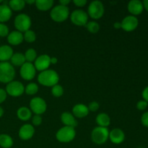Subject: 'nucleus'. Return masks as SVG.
Wrapping results in <instances>:
<instances>
[{
	"mask_svg": "<svg viewBox=\"0 0 148 148\" xmlns=\"http://www.w3.org/2000/svg\"><path fill=\"white\" fill-rule=\"evenodd\" d=\"M54 4L53 0H37L35 2L36 8L41 12L49 11L51 10Z\"/></svg>",
	"mask_w": 148,
	"mask_h": 148,
	"instance_id": "4be33fe9",
	"label": "nucleus"
},
{
	"mask_svg": "<svg viewBox=\"0 0 148 148\" xmlns=\"http://www.w3.org/2000/svg\"><path fill=\"white\" fill-rule=\"evenodd\" d=\"M23 39L27 43H31L36 41V34L33 30H28L27 31L23 33Z\"/></svg>",
	"mask_w": 148,
	"mask_h": 148,
	"instance_id": "7c9ffc66",
	"label": "nucleus"
},
{
	"mask_svg": "<svg viewBox=\"0 0 148 148\" xmlns=\"http://www.w3.org/2000/svg\"><path fill=\"white\" fill-rule=\"evenodd\" d=\"M3 2H4V1H3L2 0H0V4H2Z\"/></svg>",
	"mask_w": 148,
	"mask_h": 148,
	"instance_id": "de8ad7c7",
	"label": "nucleus"
},
{
	"mask_svg": "<svg viewBox=\"0 0 148 148\" xmlns=\"http://www.w3.org/2000/svg\"><path fill=\"white\" fill-rule=\"evenodd\" d=\"M143 7H144V9H145L146 11L148 12V0H144L143 1Z\"/></svg>",
	"mask_w": 148,
	"mask_h": 148,
	"instance_id": "c03bdc74",
	"label": "nucleus"
},
{
	"mask_svg": "<svg viewBox=\"0 0 148 148\" xmlns=\"http://www.w3.org/2000/svg\"><path fill=\"white\" fill-rule=\"evenodd\" d=\"M57 62H58L57 58L54 57V56L51 57V64H57Z\"/></svg>",
	"mask_w": 148,
	"mask_h": 148,
	"instance_id": "79ce46f5",
	"label": "nucleus"
},
{
	"mask_svg": "<svg viewBox=\"0 0 148 148\" xmlns=\"http://www.w3.org/2000/svg\"><path fill=\"white\" fill-rule=\"evenodd\" d=\"M32 111L29 108L26 106H22L17 109V116L20 120L23 121H27L32 118Z\"/></svg>",
	"mask_w": 148,
	"mask_h": 148,
	"instance_id": "5701e85b",
	"label": "nucleus"
},
{
	"mask_svg": "<svg viewBox=\"0 0 148 148\" xmlns=\"http://www.w3.org/2000/svg\"><path fill=\"white\" fill-rule=\"evenodd\" d=\"M25 1L24 0H11L9 1L8 6L12 11H22L25 7Z\"/></svg>",
	"mask_w": 148,
	"mask_h": 148,
	"instance_id": "bb28decb",
	"label": "nucleus"
},
{
	"mask_svg": "<svg viewBox=\"0 0 148 148\" xmlns=\"http://www.w3.org/2000/svg\"><path fill=\"white\" fill-rule=\"evenodd\" d=\"M12 16V11L8 4H0V23H4L9 21Z\"/></svg>",
	"mask_w": 148,
	"mask_h": 148,
	"instance_id": "412c9836",
	"label": "nucleus"
},
{
	"mask_svg": "<svg viewBox=\"0 0 148 148\" xmlns=\"http://www.w3.org/2000/svg\"><path fill=\"white\" fill-rule=\"evenodd\" d=\"M43 122V119L40 115H34L32 116V125L33 127H38L40 126Z\"/></svg>",
	"mask_w": 148,
	"mask_h": 148,
	"instance_id": "72a5a7b5",
	"label": "nucleus"
},
{
	"mask_svg": "<svg viewBox=\"0 0 148 148\" xmlns=\"http://www.w3.org/2000/svg\"><path fill=\"white\" fill-rule=\"evenodd\" d=\"M76 137V130L75 128L65 127L59 129L56 134V138L59 143H69L75 140Z\"/></svg>",
	"mask_w": 148,
	"mask_h": 148,
	"instance_id": "39448f33",
	"label": "nucleus"
},
{
	"mask_svg": "<svg viewBox=\"0 0 148 148\" xmlns=\"http://www.w3.org/2000/svg\"><path fill=\"white\" fill-rule=\"evenodd\" d=\"M88 109L91 112H95L98 111L100 108V104L97 101H92L88 105Z\"/></svg>",
	"mask_w": 148,
	"mask_h": 148,
	"instance_id": "f704fd0d",
	"label": "nucleus"
},
{
	"mask_svg": "<svg viewBox=\"0 0 148 148\" xmlns=\"http://www.w3.org/2000/svg\"><path fill=\"white\" fill-rule=\"evenodd\" d=\"M10 33V30L7 25L0 23V37H7Z\"/></svg>",
	"mask_w": 148,
	"mask_h": 148,
	"instance_id": "473e14b6",
	"label": "nucleus"
},
{
	"mask_svg": "<svg viewBox=\"0 0 148 148\" xmlns=\"http://www.w3.org/2000/svg\"><path fill=\"white\" fill-rule=\"evenodd\" d=\"M26 62L25 58L23 53L17 52L13 53L10 59V63L13 66H22Z\"/></svg>",
	"mask_w": 148,
	"mask_h": 148,
	"instance_id": "393cba45",
	"label": "nucleus"
},
{
	"mask_svg": "<svg viewBox=\"0 0 148 148\" xmlns=\"http://www.w3.org/2000/svg\"><path fill=\"white\" fill-rule=\"evenodd\" d=\"M7 98V94L5 90L0 88V104L4 103Z\"/></svg>",
	"mask_w": 148,
	"mask_h": 148,
	"instance_id": "4c0bfd02",
	"label": "nucleus"
},
{
	"mask_svg": "<svg viewBox=\"0 0 148 148\" xmlns=\"http://www.w3.org/2000/svg\"><path fill=\"white\" fill-rule=\"evenodd\" d=\"M95 121L98 127L107 128L111 124V118L108 114H106V113H101V114H98V116H96Z\"/></svg>",
	"mask_w": 148,
	"mask_h": 148,
	"instance_id": "b1692460",
	"label": "nucleus"
},
{
	"mask_svg": "<svg viewBox=\"0 0 148 148\" xmlns=\"http://www.w3.org/2000/svg\"><path fill=\"white\" fill-rule=\"evenodd\" d=\"M39 87L35 82H30L25 87V92L28 95H34L38 92Z\"/></svg>",
	"mask_w": 148,
	"mask_h": 148,
	"instance_id": "c85d7f7f",
	"label": "nucleus"
},
{
	"mask_svg": "<svg viewBox=\"0 0 148 148\" xmlns=\"http://www.w3.org/2000/svg\"><path fill=\"white\" fill-rule=\"evenodd\" d=\"M59 75L53 69H46L38 75V82L43 86L51 88L59 84Z\"/></svg>",
	"mask_w": 148,
	"mask_h": 148,
	"instance_id": "f257e3e1",
	"label": "nucleus"
},
{
	"mask_svg": "<svg viewBox=\"0 0 148 148\" xmlns=\"http://www.w3.org/2000/svg\"><path fill=\"white\" fill-rule=\"evenodd\" d=\"M51 94L55 98H60L64 94V88L59 84L54 85L51 88Z\"/></svg>",
	"mask_w": 148,
	"mask_h": 148,
	"instance_id": "2f4dec72",
	"label": "nucleus"
},
{
	"mask_svg": "<svg viewBox=\"0 0 148 148\" xmlns=\"http://www.w3.org/2000/svg\"><path fill=\"white\" fill-rule=\"evenodd\" d=\"M139 25V20L137 17L133 15H128L124 17L121 22V29L126 32L134 31Z\"/></svg>",
	"mask_w": 148,
	"mask_h": 148,
	"instance_id": "ddd939ff",
	"label": "nucleus"
},
{
	"mask_svg": "<svg viewBox=\"0 0 148 148\" xmlns=\"http://www.w3.org/2000/svg\"><path fill=\"white\" fill-rule=\"evenodd\" d=\"M36 69L33 63L25 62L20 69V75L24 80L30 81L36 75Z\"/></svg>",
	"mask_w": 148,
	"mask_h": 148,
	"instance_id": "9b49d317",
	"label": "nucleus"
},
{
	"mask_svg": "<svg viewBox=\"0 0 148 148\" xmlns=\"http://www.w3.org/2000/svg\"><path fill=\"white\" fill-rule=\"evenodd\" d=\"M85 27L90 33L92 34H95L100 30V25L95 21H88Z\"/></svg>",
	"mask_w": 148,
	"mask_h": 148,
	"instance_id": "c756f323",
	"label": "nucleus"
},
{
	"mask_svg": "<svg viewBox=\"0 0 148 148\" xmlns=\"http://www.w3.org/2000/svg\"><path fill=\"white\" fill-rule=\"evenodd\" d=\"M15 77L14 67L9 62H0V82L8 84L14 80Z\"/></svg>",
	"mask_w": 148,
	"mask_h": 148,
	"instance_id": "f03ea898",
	"label": "nucleus"
},
{
	"mask_svg": "<svg viewBox=\"0 0 148 148\" xmlns=\"http://www.w3.org/2000/svg\"><path fill=\"white\" fill-rule=\"evenodd\" d=\"M108 139L112 143L115 145L121 144L125 140V134L124 131L121 129L115 128L113 129L109 132V137Z\"/></svg>",
	"mask_w": 148,
	"mask_h": 148,
	"instance_id": "2eb2a0df",
	"label": "nucleus"
},
{
	"mask_svg": "<svg viewBox=\"0 0 148 148\" xmlns=\"http://www.w3.org/2000/svg\"><path fill=\"white\" fill-rule=\"evenodd\" d=\"M61 121L65 127H69L75 128L78 125V122L76 118L72 113L66 111L61 114Z\"/></svg>",
	"mask_w": 148,
	"mask_h": 148,
	"instance_id": "f3484780",
	"label": "nucleus"
},
{
	"mask_svg": "<svg viewBox=\"0 0 148 148\" xmlns=\"http://www.w3.org/2000/svg\"><path fill=\"white\" fill-rule=\"evenodd\" d=\"M105 7L101 1L95 0L91 1L88 7V14L93 20H99L103 16Z\"/></svg>",
	"mask_w": 148,
	"mask_h": 148,
	"instance_id": "0eeeda50",
	"label": "nucleus"
},
{
	"mask_svg": "<svg viewBox=\"0 0 148 148\" xmlns=\"http://www.w3.org/2000/svg\"><path fill=\"white\" fill-rule=\"evenodd\" d=\"M23 33L17 30H13L9 33L7 41L11 46H18L23 42Z\"/></svg>",
	"mask_w": 148,
	"mask_h": 148,
	"instance_id": "6ab92c4d",
	"label": "nucleus"
},
{
	"mask_svg": "<svg viewBox=\"0 0 148 148\" xmlns=\"http://www.w3.org/2000/svg\"><path fill=\"white\" fill-rule=\"evenodd\" d=\"M70 2H71L70 0H61V1H59V4L67 7L68 4H69Z\"/></svg>",
	"mask_w": 148,
	"mask_h": 148,
	"instance_id": "a19ab883",
	"label": "nucleus"
},
{
	"mask_svg": "<svg viewBox=\"0 0 148 148\" xmlns=\"http://www.w3.org/2000/svg\"><path fill=\"white\" fill-rule=\"evenodd\" d=\"M35 134V128L32 124H25L20 128L18 136L20 139L24 141L30 140Z\"/></svg>",
	"mask_w": 148,
	"mask_h": 148,
	"instance_id": "4468645a",
	"label": "nucleus"
},
{
	"mask_svg": "<svg viewBox=\"0 0 148 148\" xmlns=\"http://www.w3.org/2000/svg\"><path fill=\"white\" fill-rule=\"evenodd\" d=\"M30 109L35 115H42L47 109V103L43 98L34 97L30 101Z\"/></svg>",
	"mask_w": 148,
	"mask_h": 148,
	"instance_id": "6e6552de",
	"label": "nucleus"
},
{
	"mask_svg": "<svg viewBox=\"0 0 148 148\" xmlns=\"http://www.w3.org/2000/svg\"><path fill=\"white\" fill-rule=\"evenodd\" d=\"M4 109H3L2 107H1V106H0V118L3 116V115H4Z\"/></svg>",
	"mask_w": 148,
	"mask_h": 148,
	"instance_id": "49530a36",
	"label": "nucleus"
},
{
	"mask_svg": "<svg viewBox=\"0 0 148 148\" xmlns=\"http://www.w3.org/2000/svg\"><path fill=\"white\" fill-rule=\"evenodd\" d=\"M69 9L66 6L57 4L53 7L51 10L50 17L53 21L56 23H62L64 22L69 17Z\"/></svg>",
	"mask_w": 148,
	"mask_h": 148,
	"instance_id": "7ed1b4c3",
	"label": "nucleus"
},
{
	"mask_svg": "<svg viewBox=\"0 0 148 148\" xmlns=\"http://www.w3.org/2000/svg\"><path fill=\"white\" fill-rule=\"evenodd\" d=\"M14 25L16 30L23 33L30 30L32 25V20L30 16L25 13L17 14L14 20Z\"/></svg>",
	"mask_w": 148,
	"mask_h": 148,
	"instance_id": "20e7f679",
	"label": "nucleus"
},
{
	"mask_svg": "<svg viewBox=\"0 0 148 148\" xmlns=\"http://www.w3.org/2000/svg\"><path fill=\"white\" fill-rule=\"evenodd\" d=\"M14 51L12 48L9 45H2L0 46V62H6L10 60Z\"/></svg>",
	"mask_w": 148,
	"mask_h": 148,
	"instance_id": "aec40b11",
	"label": "nucleus"
},
{
	"mask_svg": "<svg viewBox=\"0 0 148 148\" xmlns=\"http://www.w3.org/2000/svg\"><path fill=\"white\" fill-rule=\"evenodd\" d=\"M74 4L77 7H83L87 4L88 1L86 0H74Z\"/></svg>",
	"mask_w": 148,
	"mask_h": 148,
	"instance_id": "58836bf2",
	"label": "nucleus"
},
{
	"mask_svg": "<svg viewBox=\"0 0 148 148\" xmlns=\"http://www.w3.org/2000/svg\"><path fill=\"white\" fill-rule=\"evenodd\" d=\"M127 10L131 15L137 16L142 14L144 10L143 1L140 0H132L128 3L127 5Z\"/></svg>",
	"mask_w": 148,
	"mask_h": 148,
	"instance_id": "dca6fc26",
	"label": "nucleus"
},
{
	"mask_svg": "<svg viewBox=\"0 0 148 148\" xmlns=\"http://www.w3.org/2000/svg\"><path fill=\"white\" fill-rule=\"evenodd\" d=\"M137 108L140 111H145L148 106V103L146 102L144 100H142V101H139L137 103Z\"/></svg>",
	"mask_w": 148,
	"mask_h": 148,
	"instance_id": "c9c22d12",
	"label": "nucleus"
},
{
	"mask_svg": "<svg viewBox=\"0 0 148 148\" xmlns=\"http://www.w3.org/2000/svg\"><path fill=\"white\" fill-rule=\"evenodd\" d=\"M109 131L108 128L101 127H96L92 130L91 132V140L95 144L98 145L105 144L108 140Z\"/></svg>",
	"mask_w": 148,
	"mask_h": 148,
	"instance_id": "423d86ee",
	"label": "nucleus"
},
{
	"mask_svg": "<svg viewBox=\"0 0 148 148\" xmlns=\"http://www.w3.org/2000/svg\"><path fill=\"white\" fill-rule=\"evenodd\" d=\"M114 27H115L116 29H120V28H121V22H116V23L114 24Z\"/></svg>",
	"mask_w": 148,
	"mask_h": 148,
	"instance_id": "37998d69",
	"label": "nucleus"
},
{
	"mask_svg": "<svg viewBox=\"0 0 148 148\" xmlns=\"http://www.w3.org/2000/svg\"><path fill=\"white\" fill-rule=\"evenodd\" d=\"M90 111L88 107L83 103H77L72 108V114L75 118L82 119L88 116Z\"/></svg>",
	"mask_w": 148,
	"mask_h": 148,
	"instance_id": "a211bd4d",
	"label": "nucleus"
},
{
	"mask_svg": "<svg viewBox=\"0 0 148 148\" xmlns=\"http://www.w3.org/2000/svg\"><path fill=\"white\" fill-rule=\"evenodd\" d=\"M69 15H70L71 22L75 25L82 27V26L86 25L87 23H88L89 16L88 13L83 10L78 9V10H74Z\"/></svg>",
	"mask_w": 148,
	"mask_h": 148,
	"instance_id": "1a4fd4ad",
	"label": "nucleus"
},
{
	"mask_svg": "<svg viewBox=\"0 0 148 148\" xmlns=\"http://www.w3.org/2000/svg\"><path fill=\"white\" fill-rule=\"evenodd\" d=\"M14 144V141L11 136L7 134H0V147L2 148H11Z\"/></svg>",
	"mask_w": 148,
	"mask_h": 148,
	"instance_id": "a878e982",
	"label": "nucleus"
},
{
	"mask_svg": "<svg viewBox=\"0 0 148 148\" xmlns=\"http://www.w3.org/2000/svg\"><path fill=\"white\" fill-rule=\"evenodd\" d=\"M33 64L36 71H39L40 72L49 69L51 65V56L48 54H41L38 56Z\"/></svg>",
	"mask_w": 148,
	"mask_h": 148,
	"instance_id": "f8f14e48",
	"label": "nucleus"
},
{
	"mask_svg": "<svg viewBox=\"0 0 148 148\" xmlns=\"http://www.w3.org/2000/svg\"><path fill=\"white\" fill-rule=\"evenodd\" d=\"M5 91L10 96L20 97L25 92V86L20 81L13 80L7 84Z\"/></svg>",
	"mask_w": 148,
	"mask_h": 148,
	"instance_id": "9d476101",
	"label": "nucleus"
},
{
	"mask_svg": "<svg viewBox=\"0 0 148 148\" xmlns=\"http://www.w3.org/2000/svg\"><path fill=\"white\" fill-rule=\"evenodd\" d=\"M141 123L144 127L148 128V111H146L142 115Z\"/></svg>",
	"mask_w": 148,
	"mask_h": 148,
	"instance_id": "e433bc0d",
	"label": "nucleus"
},
{
	"mask_svg": "<svg viewBox=\"0 0 148 148\" xmlns=\"http://www.w3.org/2000/svg\"><path fill=\"white\" fill-rule=\"evenodd\" d=\"M25 58L26 62H29V63H34V62L36 61V58L38 57L37 51L35 50L34 49H28L27 50H26L25 53H24Z\"/></svg>",
	"mask_w": 148,
	"mask_h": 148,
	"instance_id": "cd10ccee",
	"label": "nucleus"
},
{
	"mask_svg": "<svg viewBox=\"0 0 148 148\" xmlns=\"http://www.w3.org/2000/svg\"><path fill=\"white\" fill-rule=\"evenodd\" d=\"M142 96H143L144 101H145L146 102L148 103V86L146 87V88L143 90Z\"/></svg>",
	"mask_w": 148,
	"mask_h": 148,
	"instance_id": "ea45409f",
	"label": "nucleus"
},
{
	"mask_svg": "<svg viewBox=\"0 0 148 148\" xmlns=\"http://www.w3.org/2000/svg\"><path fill=\"white\" fill-rule=\"evenodd\" d=\"M35 2H36V1H34V0H27V1H25V4H35Z\"/></svg>",
	"mask_w": 148,
	"mask_h": 148,
	"instance_id": "a18cd8bd",
	"label": "nucleus"
}]
</instances>
